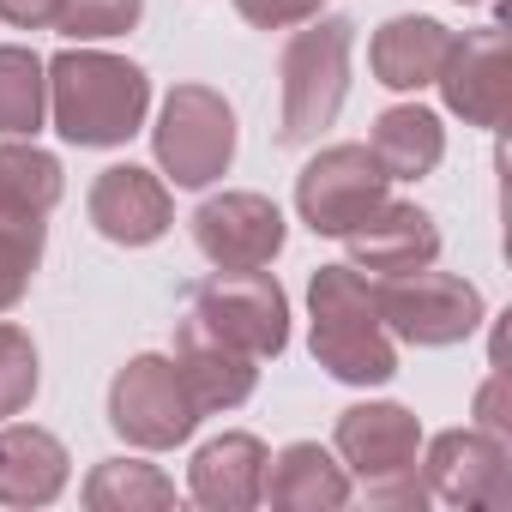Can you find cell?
Returning <instances> with one entry per match:
<instances>
[{"mask_svg": "<svg viewBox=\"0 0 512 512\" xmlns=\"http://www.w3.org/2000/svg\"><path fill=\"white\" fill-rule=\"evenodd\" d=\"M145 109H151V79L133 61L103 49H61L49 61V115L67 145L85 151L127 145L145 127Z\"/></svg>", "mask_w": 512, "mask_h": 512, "instance_id": "obj_1", "label": "cell"}, {"mask_svg": "<svg viewBox=\"0 0 512 512\" xmlns=\"http://www.w3.org/2000/svg\"><path fill=\"white\" fill-rule=\"evenodd\" d=\"M314 362L344 386H386L398 374V344L380 320L374 278L356 266H320L308 284Z\"/></svg>", "mask_w": 512, "mask_h": 512, "instance_id": "obj_2", "label": "cell"}, {"mask_svg": "<svg viewBox=\"0 0 512 512\" xmlns=\"http://www.w3.org/2000/svg\"><path fill=\"white\" fill-rule=\"evenodd\" d=\"M350 49H356V25L350 19H308L290 49H284V121H278V139L284 145H308L320 139L344 97H350Z\"/></svg>", "mask_w": 512, "mask_h": 512, "instance_id": "obj_3", "label": "cell"}, {"mask_svg": "<svg viewBox=\"0 0 512 512\" xmlns=\"http://www.w3.org/2000/svg\"><path fill=\"white\" fill-rule=\"evenodd\" d=\"M338 458L380 506H422V422L404 404H350L338 416Z\"/></svg>", "mask_w": 512, "mask_h": 512, "instance_id": "obj_4", "label": "cell"}, {"mask_svg": "<svg viewBox=\"0 0 512 512\" xmlns=\"http://www.w3.org/2000/svg\"><path fill=\"white\" fill-rule=\"evenodd\" d=\"M187 314L211 338L235 344L253 362L284 356V344H290V296H284V284L266 266H253V272H217V278L193 284Z\"/></svg>", "mask_w": 512, "mask_h": 512, "instance_id": "obj_5", "label": "cell"}, {"mask_svg": "<svg viewBox=\"0 0 512 512\" xmlns=\"http://www.w3.org/2000/svg\"><path fill=\"white\" fill-rule=\"evenodd\" d=\"M151 145L175 187H211L235 163V109L211 85H175L163 97Z\"/></svg>", "mask_w": 512, "mask_h": 512, "instance_id": "obj_6", "label": "cell"}, {"mask_svg": "<svg viewBox=\"0 0 512 512\" xmlns=\"http://www.w3.org/2000/svg\"><path fill=\"white\" fill-rule=\"evenodd\" d=\"M374 302H380L386 332L416 344V350L464 344L482 326V290L470 278H452V272H434V266L404 272V278H380Z\"/></svg>", "mask_w": 512, "mask_h": 512, "instance_id": "obj_7", "label": "cell"}, {"mask_svg": "<svg viewBox=\"0 0 512 512\" xmlns=\"http://www.w3.org/2000/svg\"><path fill=\"white\" fill-rule=\"evenodd\" d=\"M109 428L139 452H169L199 428V410L169 356H133L109 380Z\"/></svg>", "mask_w": 512, "mask_h": 512, "instance_id": "obj_8", "label": "cell"}, {"mask_svg": "<svg viewBox=\"0 0 512 512\" xmlns=\"http://www.w3.org/2000/svg\"><path fill=\"white\" fill-rule=\"evenodd\" d=\"M386 187L392 181H386V169L374 163L368 145H326L296 175V211L314 235H344L350 223H362L386 199Z\"/></svg>", "mask_w": 512, "mask_h": 512, "instance_id": "obj_9", "label": "cell"}, {"mask_svg": "<svg viewBox=\"0 0 512 512\" xmlns=\"http://www.w3.org/2000/svg\"><path fill=\"white\" fill-rule=\"evenodd\" d=\"M422 488H428V500H452V506H512L506 440L482 434V428L434 434L428 458H422Z\"/></svg>", "mask_w": 512, "mask_h": 512, "instance_id": "obj_10", "label": "cell"}, {"mask_svg": "<svg viewBox=\"0 0 512 512\" xmlns=\"http://www.w3.org/2000/svg\"><path fill=\"white\" fill-rule=\"evenodd\" d=\"M193 241L217 272H253L284 253V211L266 193H217L193 211Z\"/></svg>", "mask_w": 512, "mask_h": 512, "instance_id": "obj_11", "label": "cell"}, {"mask_svg": "<svg viewBox=\"0 0 512 512\" xmlns=\"http://www.w3.org/2000/svg\"><path fill=\"white\" fill-rule=\"evenodd\" d=\"M434 85H440L446 109L464 127H500L506 121V103H512V43H506V31L500 25H482V31L452 37L446 67H440Z\"/></svg>", "mask_w": 512, "mask_h": 512, "instance_id": "obj_12", "label": "cell"}, {"mask_svg": "<svg viewBox=\"0 0 512 512\" xmlns=\"http://www.w3.org/2000/svg\"><path fill=\"white\" fill-rule=\"evenodd\" d=\"M338 241L350 247V266L356 272H374V278H404V272H422V266L440 260V229L410 199H380Z\"/></svg>", "mask_w": 512, "mask_h": 512, "instance_id": "obj_13", "label": "cell"}, {"mask_svg": "<svg viewBox=\"0 0 512 512\" xmlns=\"http://www.w3.org/2000/svg\"><path fill=\"white\" fill-rule=\"evenodd\" d=\"M91 223L103 241L115 247H151L157 235H169L175 223V199L163 187V175L139 169V163H115L91 181Z\"/></svg>", "mask_w": 512, "mask_h": 512, "instance_id": "obj_14", "label": "cell"}, {"mask_svg": "<svg viewBox=\"0 0 512 512\" xmlns=\"http://www.w3.org/2000/svg\"><path fill=\"white\" fill-rule=\"evenodd\" d=\"M169 362H175V374H181V386H187V398H193L199 416L235 410V404L253 398V386H260L253 356H241L235 344L211 338L193 314H181V326H175V356H169Z\"/></svg>", "mask_w": 512, "mask_h": 512, "instance_id": "obj_15", "label": "cell"}, {"mask_svg": "<svg viewBox=\"0 0 512 512\" xmlns=\"http://www.w3.org/2000/svg\"><path fill=\"white\" fill-rule=\"evenodd\" d=\"M266 440L260 434H217L187 464V494L211 512H247L266 500Z\"/></svg>", "mask_w": 512, "mask_h": 512, "instance_id": "obj_16", "label": "cell"}, {"mask_svg": "<svg viewBox=\"0 0 512 512\" xmlns=\"http://www.w3.org/2000/svg\"><path fill=\"white\" fill-rule=\"evenodd\" d=\"M67 446L37 422H0V506H49L67 488Z\"/></svg>", "mask_w": 512, "mask_h": 512, "instance_id": "obj_17", "label": "cell"}, {"mask_svg": "<svg viewBox=\"0 0 512 512\" xmlns=\"http://www.w3.org/2000/svg\"><path fill=\"white\" fill-rule=\"evenodd\" d=\"M446 49H452V31L440 19H422V13H404V19H386L368 43V67L386 91H422L440 79L446 67Z\"/></svg>", "mask_w": 512, "mask_h": 512, "instance_id": "obj_18", "label": "cell"}, {"mask_svg": "<svg viewBox=\"0 0 512 512\" xmlns=\"http://www.w3.org/2000/svg\"><path fill=\"white\" fill-rule=\"evenodd\" d=\"M266 500L284 512H332L350 500V470L320 446V440H290L272 464H266Z\"/></svg>", "mask_w": 512, "mask_h": 512, "instance_id": "obj_19", "label": "cell"}, {"mask_svg": "<svg viewBox=\"0 0 512 512\" xmlns=\"http://www.w3.org/2000/svg\"><path fill=\"white\" fill-rule=\"evenodd\" d=\"M368 151H374V163L386 169V181H422V175H434L440 157H446V127H440L434 109L398 103V109H386V115L374 121Z\"/></svg>", "mask_w": 512, "mask_h": 512, "instance_id": "obj_20", "label": "cell"}, {"mask_svg": "<svg viewBox=\"0 0 512 512\" xmlns=\"http://www.w3.org/2000/svg\"><path fill=\"white\" fill-rule=\"evenodd\" d=\"M55 205H61V157H49L31 139L0 145V211L49 217Z\"/></svg>", "mask_w": 512, "mask_h": 512, "instance_id": "obj_21", "label": "cell"}, {"mask_svg": "<svg viewBox=\"0 0 512 512\" xmlns=\"http://www.w3.org/2000/svg\"><path fill=\"white\" fill-rule=\"evenodd\" d=\"M43 121H49V61L7 43L0 49V133L7 139H37Z\"/></svg>", "mask_w": 512, "mask_h": 512, "instance_id": "obj_22", "label": "cell"}, {"mask_svg": "<svg viewBox=\"0 0 512 512\" xmlns=\"http://www.w3.org/2000/svg\"><path fill=\"white\" fill-rule=\"evenodd\" d=\"M85 506L91 512H163L175 506V482L157 464L139 458H103L85 476Z\"/></svg>", "mask_w": 512, "mask_h": 512, "instance_id": "obj_23", "label": "cell"}, {"mask_svg": "<svg viewBox=\"0 0 512 512\" xmlns=\"http://www.w3.org/2000/svg\"><path fill=\"white\" fill-rule=\"evenodd\" d=\"M37 266H43V217L0 211V314L25 302Z\"/></svg>", "mask_w": 512, "mask_h": 512, "instance_id": "obj_24", "label": "cell"}, {"mask_svg": "<svg viewBox=\"0 0 512 512\" xmlns=\"http://www.w3.org/2000/svg\"><path fill=\"white\" fill-rule=\"evenodd\" d=\"M145 13V0H61L55 31L73 43H103V37H127Z\"/></svg>", "mask_w": 512, "mask_h": 512, "instance_id": "obj_25", "label": "cell"}, {"mask_svg": "<svg viewBox=\"0 0 512 512\" xmlns=\"http://www.w3.org/2000/svg\"><path fill=\"white\" fill-rule=\"evenodd\" d=\"M37 344H31V332H19V326H0V422L7 416H19L31 398H37Z\"/></svg>", "mask_w": 512, "mask_h": 512, "instance_id": "obj_26", "label": "cell"}, {"mask_svg": "<svg viewBox=\"0 0 512 512\" xmlns=\"http://www.w3.org/2000/svg\"><path fill=\"white\" fill-rule=\"evenodd\" d=\"M235 13L253 31H290V25H308L320 13V0H235Z\"/></svg>", "mask_w": 512, "mask_h": 512, "instance_id": "obj_27", "label": "cell"}, {"mask_svg": "<svg viewBox=\"0 0 512 512\" xmlns=\"http://www.w3.org/2000/svg\"><path fill=\"white\" fill-rule=\"evenodd\" d=\"M476 428L482 434H500V440L512 434V422H506V380L500 374H488V386L476 392Z\"/></svg>", "mask_w": 512, "mask_h": 512, "instance_id": "obj_28", "label": "cell"}, {"mask_svg": "<svg viewBox=\"0 0 512 512\" xmlns=\"http://www.w3.org/2000/svg\"><path fill=\"white\" fill-rule=\"evenodd\" d=\"M55 13H61V0H0V19L19 31H49Z\"/></svg>", "mask_w": 512, "mask_h": 512, "instance_id": "obj_29", "label": "cell"}, {"mask_svg": "<svg viewBox=\"0 0 512 512\" xmlns=\"http://www.w3.org/2000/svg\"><path fill=\"white\" fill-rule=\"evenodd\" d=\"M458 7H476V0H458Z\"/></svg>", "mask_w": 512, "mask_h": 512, "instance_id": "obj_30", "label": "cell"}]
</instances>
